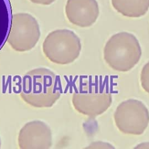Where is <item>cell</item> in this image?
<instances>
[{"mask_svg":"<svg viewBox=\"0 0 149 149\" xmlns=\"http://www.w3.org/2000/svg\"><path fill=\"white\" fill-rule=\"evenodd\" d=\"M113 8L124 16L140 17L149 9V0H111Z\"/></svg>","mask_w":149,"mask_h":149,"instance_id":"cell-9","label":"cell"},{"mask_svg":"<svg viewBox=\"0 0 149 149\" xmlns=\"http://www.w3.org/2000/svg\"><path fill=\"white\" fill-rule=\"evenodd\" d=\"M1 139H0V148H1Z\"/></svg>","mask_w":149,"mask_h":149,"instance_id":"cell-14","label":"cell"},{"mask_svg":"<svg viewBox=\"0 0 149 149\" xmlns=\"http://www.w3.org/2000/svg\"><path fill=\"white\" fill-rule=\"evenodd\" d=\"M116 85L111 76L94 75L81 78L72 95L74 109L90 117L103 113L112 104Z\"/></svg>","mask_w":149,"mask_h":149,"instance_id":"cell-1","label":"cell"},{"mask_svg":"<svg viewBox=\"0 0 149 149\" xmlns=\"http://www.w3.org/2000/svg\"><path fill=\"white\" fill-rule=\"evenodd\" d=\"M40 35L38 23L31 15H12L7 41L14 50L24 52L31 49L38 42Z\"/></svg>","mask_w":149,"mask_h":149,"instance_id":"cell-5","label":"cell"},{"mask_svg":"<svg viewBox=\"0 0 149 149\" xmlns=\"http://www.w3.org/2000/svg\"><path fill=\"white\" fill-rule=\"evenodd\" d=\"M99 13V6L96 0H68L65 5V14L68 20L80 27L92 26Z\"/></svg>","mask_w":149,"mask_h":149,"instance_id":"cell-8","label":"cell"},{"mask_svg":"<svg viewBox=\"0 0 149 149\" xmlns=\"http://www.w3.org/2000/svg\"><path fill=\"white\" fill-rule=\"evenodd\" d=\"M140 82L142 88L149 94V62L142 68L140 74Z\"/></svg>","mask_w":149,"mask_h":149,"instance_id":"cell-11","label":"cell"},{"mask_svg":"<svg viewBox=\"0 0 149 149\" xmlns=\"http://www.w3.org/2000/svg\"><path fill=\"white\" fill-rule=\"evenodd\" d=\"M81 44L79 37L68 29H59L49 33L42 43V51L52 62L66 65L80 55Z\"/></svg>","mask_w":149,"mask_h":149,"instance_id":"cell-4","label":"cell"},{"mask_svg":"<svg viewBox=\"0 0 149 149\" xmlns=\"http://www.w3.org/2000/svg\"><path fill=\"white\" fill-rule=\"evenodd\" d=\"M12 17V7L10 1L0 0V50L7 41Z\"/></svg>","mask_w":149,"mask_h":149,"instance_id":"cell-10","label":"cell"},{"mask_svg":"<svg viewBox=\"0 0 149 149\" xmlns=\"http://www.w3.org/2000/svg\"><path fill=\"white\" fill-rule=\"evenodd\" d=\"M17 142L21 149H48L52 143V132L44 122L33 120L20 130Z\"/></svg>","mask_w":149,"mask_h":149,"instance_id":"cell-7","label":"cell"},{"mask_svg":"<svg viewBox=\"0 0 149 149\" xmlns=\"http://www.w3.org/2000/svg\"><path fill=\"white\" fill-rule=\"evenodd\" d=\"M87 148H113L112 146H109V144L105 143L101 141H97L91 143L89 146L86 147Z\"/></svg>","mask_w":149,"mask_h":149,"instance_id":"cell-12","label":"cell"},{"mask_svg":"<svg viewBox=\"0 0 149 149\" xmlns=\"http://www.w3.org/2000/svg\"><path fill=\"white\" fill-rule=\"evenodd\" d=\"M118 129L127 134L140 135L149 123V112L140 101L129 99L121 102L113 115Z\"/></svg>","mask_w":149,"mask_h":149,"instance_id":"cell-6","label":"cell"},{"mask_svg":"<svg viewBox=\"0 0 149 149\" xmlns=\"http://www.w3.org/2000/svg\"><path fill=\"white\" fill-rule=\"evenodd\" d=\"M31 2L37 4L43 5H49L54 2L55 0H30Z\"/></svg>","mask_w":149,"mask_h":149,"instance_id":"cell-13","label":"cell"},{"mask_svg":"<svg viewBox=\"0 0 149 149\" xmlns=\"http://www.w3.org/2000/svg\"><path fill=\"white\" fill-rule=\"evenodd\" d=\"M141 49L132 34L120 32L113 35L104 48V58L110 68L118 72H127L140 61Z\"/></svg>","mask_w":149,"mask_h":149,"instance_id":"cell-3","label":"cell"},{"mask_svg":"<svg viewBox=\"0 0 149 149\" xmlns=\"http://www.w3.org/2000/svg\"><path fill=\"white\" fill-rule=\"evenodd\" d=\"M61 94L60 78L48 69H33L22 78L20 96L24 102L34 107H51Z\"/></svg>","mask_w":149,"mask_h":149,"instance_id":"cell-2","label":"cell"}]
</instances>
